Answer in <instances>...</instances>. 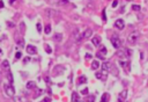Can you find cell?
<instances>
[{"instance_id": "cell-37", "label": "cell", "mask_w": 148, "mask_h": 102, "mask_svg": "<svg viewBox=\"0 0 148 102\" xmlns=\"http://www.w3.org/2000/svg\"><path fill=\"white\" fill-rule=\"evenodd\" d=\"M30 61V58H29V57L24 58V61H23V64H27V61Z\"/></svg>"}, {"instance_id": "cell-4", "label": "cell", "mask_w": 148, "mask_h": 102, "mask_svg": "<svg viewBox=\"0 0 148 102\" xmlns=\"http://www.w3.org/2000/svg\"><path fill=\"white\" fill-rule=\"evenodd\" d=\"M5 88V92H6V94L8 95V96H14V94H15V89H14V87L9 86V85H5L4 86Z\"/></svg>"}, {"instance_id": "cell-31", "label": "cell", "mask_w": 148, "mask_h": 102, "mask_svg": "<svg viewBox=\"0 0 148 102\" xmlns=\"http://www.w3.org/2000/svg\"><path fill=\"white\" fill-rule=\"evenodd\" d=\"M117 6H118V0H115L114 2H112V7H114V8H116V7H117Z\"/></svg>"}, {"instance_id": "cell-26", "label": "cell", "mask_w": 148, "mask_h": 102, "mask_svg": "<svg viewBox=\"0 0 148 102\" xmlns=\"http://www.w3.org/2000/svg\"><path fill=\"white\" fill-rule=\"evenodd\" d=\"M68 2V0H59L58 1V5H66Z\"/></svg>"}, {"instance_id": "cell-7", "label": "cell", "mask_w": 148, "mask_h": 102, "mask_svg": "<svg viewBox=\"0 0 148 102\" xmlns=\"http://www.w3.org/2000/svg\"><path fill=\"white\" fill-rule=\"evenodd\" d=\"M126 98H127V89H123V91L119 93V95H118V100L122 102H125Z\"/></svg>"}, {"instance_id": "cell-16", "label": "cell", "mask_w": 148, "mask_h": 102, "mask_svg": "<svg viewBox=\"0 0 148 102\" xmlns=\"http://www.w3.org/2000/svg\"><path fill=\"white\" fill-rule=\"evenodd\" d=\"M72 102H79L80 99H79V95H78V93L76 92H73L72 93V100H71Z\"/></svg>"}, {"instance_id": "cell-32", "label": "cell", "mask_w": 148, "mask_h": 102, "mask_svg": "<svg viewBox=\"0 0 148 102\" xmlns=\"http://www.w3.org/2000/svg\"><path fill=\"white\" fill-rule=\"evenodd\" d=\"M24 33V23L21 22V34H23Z\"/></svg>"}, {"instance_id": "cell-3", "label": "cell", "mask_w": 148, "mask_h": 102, "mask_svg": "<svg viewBox=\"0 0 148 102\" xmlns=\"http://www.w3.org/2000/svg\"><path fill=\"white\" fill-rule=\"evenodd\" d=\"M91 35H93V30L88 28V29H86V30H84L82 34L80 35V36H78V37H76V42L79 43V42H81L82 40H87V38L90 37Z\"/></svg>"}, {"instance_id": "cell-28", "label": "cell", "mask_w": 148, "mask_h": 102, "mask_svg": "<svg viewBox=\"0 0 148 102\" xmlns=\"http://www.w3.org/2000/svg\"><path fill=\"white\" fill-rule=\"evenodd\" d=\"M21 57H22V52H16V55H15V59H20V58H21Z\"/></svg>"}, {"instance_id": "cell-45", "label": "cell", "mask_w": 148, "mask_h": 102, "mask_svg": "<svg viewBox=\"0 0 148 102\" xmlns=\"http://www.w3.org/2000/svg\"><path fill=\"white\" fill-rule=\"evenodd\" d=\"M79 102H81V101H79Z\"/></svg>"}, {"instance_id": "cell-33", "label": "cell", "mask_w": 148, "mask_h": 102, "mask_svg": "<svg viewBox=\"0 0 148 102\" xmlns=\"http://www.w3.org/2000/svg\"><path fill=\"white\" fill-rule=\"evenodd\" d=\"M8 78H9V81H11V85L13 83V77H12V73L9 72V74H8Z\"/></svg>"}, {"instance_id": "cell-12", "label": "cell", "mask_w": 148, "mask_h": 102, "mask_svg": "<svg viewBox=\"0 0 148 102\" xmlns=\"http://www.w3.org/2000/svg\"><path fill=\"white\" fill-rule=\"evenodd\" d=\"M110 68H111V64L109 63V61H104V63L102 64V70L104 72L110 71Z\"/></svg>"}, {"instance_id": "cell-42", "label": "cell", "mask_w": 148, "mask_h": 102, "mask_svg": "<svg viewBox=\"0 0 148 102\" xmlns=\"http://www.w3.org/2000/svg\"><path fill=\"white\" fill-rule=\"evenodd\" d=\"M8 1H9V4H14L15 2V0H8Z\"/></svg>"}, {"instance_id": "cell-15", "label": "cell", "mask_w": 148, "mask_h": 102, "mask_svg": "<svg viewBox=\"0 0 148 102\" xmlns=\"http://www.w3.org/2000/svg\"><path fill=\"white\" fill-rule=\"evenodd\" d=\"M27 88L28 89H35L36 88V82L35 81H28L27 82Z\"/></svg>"}, {"instance_id": "cell-11", "label": "cell", "mask_w": 148, "mask_h": 102, "mask_svg": "<svg viewBox=\"0 0 148 102\" xmlns=\"http://www.w3.org/2000/svg\"><path fill=\"white\" fill-rule=\"evenodd\" d=\"M95 76L97 79H101V80H105L106 79V77H108V74H106V72H96L95 73Z\"/></svg>"}, {"instance_id": "cell-36", "label": "cell", "mask_w": 148, "mask_h": 102, "mask_svg": "<svg viewBox=\"0 0 148 102\" xmlns=\"http://www.w3.org/2000/svg\"><path fill=\"white\" fill-rule=\"evenodd\" d=\"M41 102H51V99H50V98L44 99V100H43V101H41Z\"/></svg>"}, {"instance_id": "cell-19", "label": "cell", "mask_w": 148, "mask_h": 102, "mask_svg": "<svg viewBox=\"0 0 148 102\" xmlns=\"http://www.w3.org/2000/svg\"><path fill=\"white\" fill-rule=\"evenodd\" d=\"M1 68H4V70H6V68H9V61H4L2 63H1Z\"/></svg>"}, {"instance_id": "cell-5", "label": "cell", "mask_w": 148, "mask_h": 102, "mask_svg": "<svg viewBox=\"0 0 148 102\" xmlns=\"http://www.w3.org/2000/svg\"><path fill=\"white\" fill-rule=\"evenodd\" d=\"M115 28H117L118 30H123V29L125 28V22H124V20L123 19L116 20V22H115Z\"/></svg>"}, {"instance_id": "cell-10", "label": "cell", "mask_w": 148, "mask_h": 102, "mask_svg": "<svg viewBox=\"0 0 148 102\" xmlns=\"http://www.w3.org/2000/svg\"><path fill=\"white\" fill-rule=\"evenodd\" d=\"M91 43H93V45L94 46H99L101 44V37H99V35H96L94 37L91 38Z\"/></svg>"}, {"instance_id": "cell-21", "label": "cell", "mask_w": 148, "mask_h": 102, "mask_svg": "<svg viewBox=\"0 0 148 102\" xmlns=\"http://www.w3.org/2000/svg\"><path fill=\"white\" fill-rule=\"evenodd\" d=\"M84 82H87V78L86 77H80L79 80H78V83L81 85V83H84Z\"/></svg>"}, {"instance_id": "cell-35", "label": "cell", "mask_w": 148, "mask_h": 102, "mask_svg": "<svg viewBox=\"0 0 148 102\" xmlns=\"http://www.w3.org/2000/svg\"><path fill=\"white\" fill-rule=\"evenodd\" d=\"M14 100H15L16 102H23V100H22V99H21V98H15V99H14Z\"/></svg>"}, {"instance_id": "cell-6", "label": "cell", "mask_w": 148, "mask_h": 102, "mask_svg": "<svg viewBox=\"0 0 148 102\" xmlns=\"http://www.w3.org/2000/svg\"><path fill=\"white\" fill-rule=\"evenodd\" d=\"M119 64H120V66H122L124 70H126V71H130V70H131L129 59H120V61H119Z\"/></svg>"}, {"instance_id": "cell-41", "label": "cell", "mask_w": 148, "mask_h": 102, "mask_svg": "<svg viewBox=\"0 0 148 102\" xmlns=\"http://www.w3.org/2000/svg\"><path fill=\"white\" fill-rule=\"evenodd\" d=\"M8 27H14V23H13V22H8Z\"/></svg>"}, {"instance_id": "cell-22", "label": "cell", "mask_w": 148, "mask_h": 102, "mask_svg": "<svg viewBox=\"0 0 148 102\" xmlns=\"http://www.w3.org/2000/svg\"><path fill=\"white\" fill-rule=\"evenodd\" d=\"M87 102H95V96L94 95H88L87 99H86Z\"/></svg>"}, {"instance_id": "cell-40", "label": "cell", "mask_w": 148, "mask_h": 102, "mask_svg": "<svg viewBox=\"0 0 148 102\" xmlns=\"http://www.w3.org/2000/svg\"><path fill=\"white\" fill-rule=\"evenodd\" d=\"M45 81H46V82H48V83H50V82H51V81H50V78H49V77H46V78H45Z\"/></svg>"}, {"instance_id": "cell-39", "label": "cell", "mask_w": 148, "mask_h": 102, "mask_svg": "<svg viewBox=\"0 0 148 102\" xmlns=\"http://www.w3.org/2000/svg\"><path fill=\"white\" fill-rule=\"evenodd\" d=\"M4 1H2V0H0V8H4Z\"/></svg>"}, {"instance_id": "cell-44", "label": "cell", "mask_w": 148, "mask_h": 102, "mask_svg": "<svg viewBox=\"0 0 148 102\" xmlns=\"http://www.w3.org/2000/svg\"><path fill=\"white\" fill-rule=\"evenodd\" d=\"M147 87H148V82H147Z\"/></svg>"}, {"instance_id": "cell-17", "label": "cell", "mask_w": 148, "mask_h": 102, "mask_svg": "<svg viewBox=\"0 0 148 102\" xmlns=\"http://www.w3.org/2000/svg\"><path fill=\"white\" fill-rule=\"evenodd\" d=\"M54 13H57V12L53 11V9H45V15L48 16V18H51L52 14H54Z\"/></svg>"}, {"instance_id": "cell-29", "label": "cell", "mask_w": 148, "mask_h": 102, "mask_svg": "<svg viewBox=\"0 0 148 102\" xmlns=\"http://www.w3.org/2000/svg\"><path fill=\"white\" fill-rule=\"evenodd\" d=\"M17 44H20V46H23L24 45V41H23L22 38H21V40H17Z\"/></svg>"}, {"instance_id": "cell-14", "label": "cell", "mask_w": 148, "mask_h": 102, "mask_svg": "<svg viewBox=\"0 0 148 102\" xmlns=\"http://www.w3.org/2000/svg\"><path fill=\"white\" fill-rule=\"evenodd\" d=\"M110 101V94L109 93H104L101 98V102H109Z\"/></svg>"}, {"instance_id": "cell-34", "label": "cell", "mask_w": 148, "mask_h": 102, "mask_svg": "<svg viewBox=\"0 0 148 102\" xmlns=\"http://www.w3.org/2000/svg\"><path fill=\"white\" fill-rule=\"evenodd\" d=\"M102 18H103V21H105V20H106V18H105V9H104L103 13H102Z\"/></svg>"}, {"instance_id": "cell-13", "label": "cell", "mask_w": 148, "mask_h": 102, "mask_svg": "<svg viewBox=\"0 0 148 102\" xmlns=\"http://www.w3.org/2000/svg\"><path fill=\"white\" fill-rule=\"evenodd\" d=\"M53 40H54V42L60 43V42L63 41V34H61V33H56V35L53 36Z\"/></svg>"}, {"instance_id": "cell-27", "label": "cell", "mask_w": 148, "mask_h": 102, "mask_svg": "<svg viewBox=\"0 0 148 102\" xmlns=\"http://www.w3.org/2000/svg\"><path fill=\"white\" fill-rule=\"evenodd\" d=\"M36 28H37V31H38V33H42V24H41V23H37Z\"/></svg>"}, {"instance_id": "cell-18", "label": "cell", "mask_w": 148, "mask_h": 102, "mask_svg": "<svg viewBox=\"0 0 148 102\" xmlns=\"http://www.w3.org/2000/svg\"><path fill=\"white\" fill-rule=\"evenodd\" d=\"M99 67V61H93V63H91V68H93V70H97Z\"/></svg>"}, {"instance_id": "cell-25", "label": "cell", "mask_w": 148, "mask_h": 102, "mask_svg": "<svg viewBox=\"0 0 148 102\" xmlns=\"http://www.w3.org/2000/svg\"><path fill=\"white\" fill-rule=\"evenodd\" d=\"M132 9L133 11H135V12H138V11H140L141 9V7L139 6V5H132Z\"/></svg>"}, {"instance_id": "cell-38", "label": "cell", "mask_w": 148, "mask_h": 102, "mask_svg": "<svg viewBox=\"0 0 148 102\" xmlns=\"http://www.w3.org/2000/svg\"><path fill=\"white\" fill-rule=\"evenodd\" d=\"M97 57H99V58H102V59H104L103 55H102V53H99V52H97Z\"/></svg>"}, {"instance_id": "cell-9", "label": "cell", "mask_w": 148, "mask_h": 102, "mask_svg": "<svg viewBox=\"0 0 148 102\" xmlns=\"http://www.w3.org/2000/svg\"><path fill=\"white\" fill-rule=\"evenodd\" d=\"M26 49H27V52L29 53V55H36L37 53V49L34 45H27Z\"/></svg>"}, {"instance_id": "cell-8", "label": "cell", "mask_w": 148, "mask_h": 102, "mask_svg": "<svg viewBox=\"0 0 148 102\" xmlns=\"http://www.w3.org/2000/svg\"><path fill=\"white\" fill-rule=\"evenodd\" d=\"M63 68H64L63 65H57L56 67L53 68V76H60L63 73Z\"/></svg>"}, {"instance_id": "cell-23", "label": "cell", "mask_w": 148, "mask_h": 102, "mask_svg": "<svg viewBox=\"0 0 148 102\" xmlns=\"http://www.w3.org/2000/svg\"><path fill=\"white\" fill-rule=\"evenodd\" d=\"M99 53H102L103 56H104V55H106V53H108V49H106L105 46H102V48H101V50H99Z\"/></svg>"}, {"instance_id": "cell-2", "label": "cell", "mask_w": 148, "mask_h": 102, "mask_svg": "<svg viewBox=\"0 0 148 102\" xmlns=\"http://www.w3.org/2000/svg\"><path fill=\"white\" fill-rule=\"evenodd\" d=\"M111 44L114 46L115 49H119L120 45H122V41H120V38L118 36L117 34H114L111 36Z\"/></svg>"}, {"instance_id": "cell-30", "label": "cell", "mask_w": 148, "mask_h": 102, "mask_svg": "<svg viewBox=\"0 0 148 102\" xmlns=\"http://www.w3.org/2000/svg\"><path fill=\"white\" fill-rule=\"evenodd\" d=\"M81 94H82V95H88V88L82 89V91H81Z\"/></svg>"}, {"instance_id": "cell-20", "label": "cell", "mask_w": 148, "mask_h": 102, "mask_svg": "<svg viewBox=\"0 0 148 102\" xmlns=\"http://www.w3.org/2000/svg\"><path fill=\"white\" fill-rule=\"evenodd\" d=\"M50 33H51V24H49V23H46L45 28H44V34L49 35Z\"/></svg>"}, {"instance_id": "cell-24", "label": "cell", "mask_w": 148, "mask_h": 102, "mask_svg": "<svg viewBox=\"0 0 148 102\" xmlns=\"http://www.w3.org/2000/svg\"><path fill=\"white\" fill-rule=\"evenodd\" d=\"M44 49H45V51L48 53H51L52 52V49H51V46L49 45V44H45V45H44Z\"/></svg>"}, {"instance_id": "cell-43", "label": "cell", "mask_w": 148, "mask_h": 102, "mask_svg": "<svg viewBox=\"0 0 148 102\" xmlns=\"http://www.w3.org/2000/svg\"><path fill=\"white\" fill-rule=\"evenodd\" d=\"M117 102H122V101H119V100H117Z\"/></svg>"}, {"instance_id": "cell-1", "label": "cell", "mask_w": 148, "mask_h": 102, "mask_svg": "<svg viewBox=\"0 0 148 102\" xmlns=\"http://www.w3.org/2000/svg\"><path fill=\"white\" fill-rule=\"evenodd\" d=\"M139 38H140V33H139V31H133V33H131V34L129 35L127 42L131 43V44H135V43L139 41Z\"/></svg>"}]
</instances>
